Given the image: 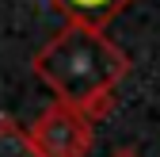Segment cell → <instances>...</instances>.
<instances>
[{
  "instance_id": "1",
  "label": "cell",
  "mask_w": 160,
  "mask_h": 157,
  "mask_svg": "<svg viewBox=\"0 0 160 157\" xmlns=\"http://www.w3.org/2000/svg\"><path fill=\"white\" fill-rule=\"evenodd\" d=\"M34 73L57 92V100L72 104L88 119H103L114 107L118 81L130 73V57L95 27L69 23L34 54Z\"/></svg>"
},
{
  "instance_id": "2",
  "label": "cell",
  "mask_w": 160,
  "mask_h": 157,
  "mask_svg": "<svg viewBox=\"0 0 160 157\" xmlns=\"http://www.w3.org/2000/svg\"><path fill=\"white\" fill-rule=\"evenodd\" d=\"M27 134L42 157H88L92 149V119L65 100L46 107Z\"/></svg>"
},
{
  "instance_id": "3",
  "label": "cell",
  "mask_w": 160,
  "mask_h": 157,
  "mask_svg": "<svg viewBox=\"0 0 160 157\" xmlns=\"http://www.w3.org/2000/svg\"><path fill=\"white\" fill-rule=\"evenodd\" d=\"M57 8L69 15V23H80V27H107L111 19L122 12L130 0H53Z\"/></svg>"
},
{
  "instance_id": "4",
  "label": "cell",
  "mask_w": 160,
  "mask_h": 157,
  "mask_svg": "<svg viewBox=\"0 0 160 157\" xmlns=\"http://www.w3.org/2000/svg\"><path fill=\"white\" fill-rule=\"evenodd\" d=\"M0 157H42L15 119H0Z\"/></svg>"
},
{
  "instance_id": "5",
  "label": "cell",
  "mask_w": 160,
  "mask_h": 157,
  "mask_svg": "<svg viewBox=\"0 0 160 157\" xmlns=\"http://www.w3.org/2000/svg\"><path fill=\"white\" fill-rule=\"evenodd\" d=\"M114 157H137V153H133V149H118Z\"/></svg>"
}]
</instances>
